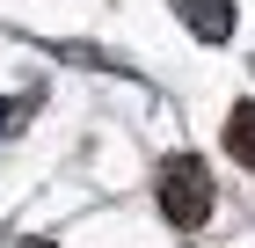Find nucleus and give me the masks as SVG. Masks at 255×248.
<instances>
[{
	"instance_id": "nucleus-1",
	"label": "nucleus",
	"mask_w": 255,
	"mask_h": 248,
	"mask_svg": "<svg viewBox=\"0 0 255 248\" xmlns=\"http://www.w3.org/2000/svg\"><path fill=\"white\" fill-rule=\"evenodd\" d=\"M160 212H168V227H182V234L212 219V175H204L197 153H175V161L160 168Z\"/></svg>"
},
{
	"instance_id": "nucleus-2",
	"label": "nucleus",
	"mask_w": 255,
	"mask_h": 248,
	"mask_svg": "<svg viewBox=\"0 0 255 248\" xmlns=\"http://www.w3.org/2000/svg\"><path fill=\"white\" fill-rule=\"evenodd\" d=\"M175 7H182V22H190V37H204V44L234 37V0H175Z\"/></svg>"
},
{
	"instance_id": "nucleus-3",
	"label": "nucleus",
	"mask_w": 255,
	"mask_h": 248,
	"mask_svg": "<svg viewBox=\"0 0 255 248\" xmlns=\"http://www.w3.org/2000/svg\"><path fill=\"white\" fill-rule=\"evenodd\" d=\"M226 146H234V161H241V168H255V102H241V110H234V124H226Z\"/></svg>"
},
{
	"instance_id": "nucleus-4",
	"label": "nucleus",
	"mask_w": 255,
	"mask_h": 248,
	"mask_svg": "<svg viewBox=\"0 0 255 248\" xmlns=\"http://www.w3.org/2000/svg\"><path fill=\"white\" fill-rule=\"evenodd\" d=\"M29 110H37V88H29V95H7V102H0V139H15Z\"/></svg>"
}]
</instances>
